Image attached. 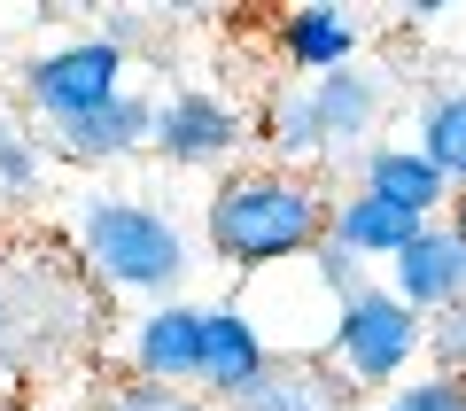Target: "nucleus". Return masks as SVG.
<instances>
[{"label": "nucleus", "instance_id": "nucleus-1", "mask_svg": "<svg viewBox=\"0 0 466 411\" xmlns=\"http://www.w3.org/2000/svg\"><path fill=\"white\" fill-rule=\"evenodd\" d=\"M109 349V296L55 226H0V404H32L94 373Z\"/></svg>", "mask_w": 466, "mask_h": 411}, {"label": "nucleus", "instance_id": "nucleus-2", "mask_svg": "<svg viewBox=\"0 0 466 411\" xmlns=\"http://www.w3.org/2000/svg\"><path fill=\"white\" fill-rule=\"evenodd\" d=\"M334 226V195L319 171H280V164H241L210 186L202 202V241L218 264H233L241 280L257 272H288L303 264Z\"/></svg>", "mask_w": 466, "mask_h": 411}, {"label": "nucleus", "instance_id": "nucleus-3", "mask_svg": "<svg viewBox=\"0 0 466 411\" xmlns=\"http://www.w3.org/2000/svg\"><path fill=\"white\" fill-rule=\"evenodd\" d=\"M70 241H78L86 272L101 280V296H140L148 311H156V303H179L187 272H195L179 217L156 210V202H140V195H94V202H78Z\"/></svg>", "mask_w": 466, "mask_h": 411}, {"label": "nucleus", "instance_id": "nucleus-4", "mask_svg": "<svg viewBox=\"0 0 466 411\" xmlns=\"http://www.w3.org/2000/svg\"><path fill=\"white\" fill-rule=\"evenodd\" d=\"M420 357H428V318H420L412 303H397L381 280L334 311L327 365H334V373H342L358 396H366V388H397Z\"/></svg>", "mask_w": 466, "mask_h": 411}, {"label": "nucleus", "instance_id": "nucleus-5", "mask_svg": "<svg viewBox=\"0 0 466 411\" xmlns=\"http://www.w3.org/2000/svg\"><path fill=\"white\" fill-rule=\"evenodd\" d=\"M116 94H125V47H109L101 32L63 39V47L32 55V70H24V101H32L55 132L78 125V116H94V109H109Z\"/></svg>", "mask_w": 466, "mask_h": 411}, {"label": "nucleus", "instance_id": "nucleus-6", "mask_svg": "<svg viewBox=\"0 0 466 411\" xmlns=\"http://www.w3.org/2000/svg\"><path fill=\"white\" fill-rule=\"evenodd\" d=\"M241 140H249L241 109H233L226 94H210V85H179V94L156 101L148 148L164 155V164H179V171H218L233 148H241Z\"/></svg>", "mask_w": 466, "mask_h": 411}, {"label": "nucleus", "instance_id": "nucleus-7", "mask_svg": "<svg viewBox=\"0 0 466 411\" xmlns=\"http://www.w3.org/2000/svg\"><path fill=\"white\" fill-rule=\"evenodd\" d=\"M272 334L257 326L241 303H210V326H202V380H195V396L210 411H226V404H241V396L257 388V380L272 373Z\"/></svg>", "mask_w": 466, "mask_h": 411}, {"label": "nucleus", "instance_id": "nucleus-8", "mask_svg": "<svg viewBox=\"0 0 466 411\" xmlns=\"http://www.w3.org/2000/svg\"><path fill=\"white\" fill-rule=\"evenodd\" d=\"M389 296L412 303L420 318H443L466 303V233L451 226V217H428V226L412 233V248H404L397 264H389Z\"/></svg>", "mask_w": 466, "mask_h": 411}, {"label": "nucleus", "instance_id": "nucleus-9", "mask_svg": "<svg viewBox=\"0 0 466 411\" xmlns=\"http://www.w3.org/2000/svg\"><path fill=\"white\" fill-rule=\"evenodd\" d=\"M202 303H156L125 326V373L133 380H164V388H195L202 380Z\"/></svg>", "mask_w": 466, "mask_h": 411}, {"label": "nucleus", "instance_id": "nucleus-10", "mask_svg": "<svg viewBox=\"0 0 466 411\" xmlns=\"http://www.w3.org/2000/svg\"><path fill=\"white\" fill-rule=\"evenodd\" d=\"M358 186L381 195V202H397V210H412V217H451V202H459L451 179L412 148V140H381V148H366V155H358Z\"/></svg>", "mask_w": 466, "mask_h": 411}, {"label": "nucleus", "instance_id": "nucleus-11", "mask_svg": "<svg viewBox=\"0 0 466 411\" xmlns=\"http://www.w3.org/2000/svg\"><path fill=\"white\" fill-rule=\"evenodd\" d=\"M280 63L303 70V85L350 70V63H358V16H350V8H327V0L288 8V16H280Z\"/></svg>", "mask_w": 466, "mask_h": 411}, {"label": "nucleus", "instance_id": "nucleus-12", "mask_svg": "<svg viewBox=\"0 0 466 411\" xmlns=\"http://www.w3.org/2000/svg\"><path fill=\"white\" fill-rule=\"evenodd\" d=\"M148 132H156V101L148 94H116L109 109H94V116L55 132V155L63 164H125V155L148 148Z\"/></svg>", "mask_w": 466, "mask_h": 411}, {"label": "nucleus", "instance_id": "nucleus-13", "mask_svg": "<svg viewBox=\"0 0 466 411\" xmlns=\"http://www.w3.org/2000/svg\"><path fill=\"white\" fill-rule=\"evenodd\" d=\"M311 101H319V125H327V155H366L373 125H381V109H389V85L373 78L366 63H350V70H334V78H319Z\"/></svg>", "mask_w": 466, "mask_h": 411}, {"label": "nucleus", "instance_id": "nucleus-14", "mask_svg": "<svg viewBox=\"0 0 466 411\" xmlns=\"http://www.w3.org/2000/svg\"><path fill=\"white\" fill-rule=\"evenodd\" d=\"M358 404H366V396L350 388L327 357H272V373L226 411H358Z\"/></svg>", "mask_w": 466, "mask_h": 411}, {"label": "nucleus", "instance_id": "nucleus-15", "mask_svg": "<svg viewBox=\"0 0 466 411\" xmlns=\"http://www.w3.org/2000/svg\"><path fill=\"white\" fill-rule=\"evenodd\" d=\"M420 226H428V217L397 210V202L366 195V186H350V195H334V226H327V241H342L350 256H366V264H397L404 248H412Z\"/></svg>", "mask_w": 466, "mask_h": 411}, {"label": "nucleus", "instance_id": "nucleus-16", "mask_svg": "<svg viewBox=\"0 0 466 411\" xmlns=\"http://www.w3.org/2000/svg\"><path fill=\"white\" fill-rule=\"evenodd\" d=\"M257 140L272 148L280 171H311L319 155H327V125H319L311 85H272L265 109H257Z\"/></svg>", "mask_w": 466, "mask_h": 411}, {"label": "nucleus", "instance_id": "nucleus-17", "mask_svg": "<svg viewBox=\"0 0 466 411\" xmlns=\"http://www.w3.org/2000/svg\"><path fill=\"white\" fill-rule=\"evenodd\" d=\"M412 148L451 179V195H466V85H443V94H428V109H420V140H412Z\"/></svg>", "mask_w": 466, "mask_h": 411}, {"label": "nucleus", "instance_id": "nucleus-18", "mask_svg": "<svg viewBox=\"0 0 466 411\" xmlns=\"http://www.w3.org/2000/svg\"><path fill=\"white\" fill-rule=\"evenodd\" d=\"M39 179H47V148H39L16 116H0V195H8V202H32Z\"/></svg>", "mask_w": 466, "mask_h": 411}, {"label": "nucleus", "instance_id": "nucleus-19", "mask_svg": "<svg viewBox=\"0 0 466 411\" xmlns=\"http://www.w3.org/2000/svg\"><path fill=\"white\" fill-rule=\"evenodd\" d=\"M94 411H210V404H202L195 388H164V380H133V373H125Z\"/></svg>", "mask_w": 466, "mask_h": 411}, {"label": "nucleus", "instance_id": "nucleus-20", "mask_svg": "<svg viewBox=\"0 0 466 411\" xmlns=\"http://www.w3.org/2000/svg\"><path fill=\"white\" fill-rule=\"evenodd\" d=\"M381 411H466V388L443 380V373H412L404 388L381 396Z\"/></svg>", "mask_w": 466, "mask_h": 411}, {"label": "nucleus", "instance_id": "nucleus-21", "mask_svg": "<svg viewBox=\"0 0 466 411\" xmlns=\"http://www.w3.org/2000/svg\"><path fill=\"white\" fill-rule=\"evenodd\" d=\"M428 357H435V373H443V380H459V388H466V303H459V311H443V318H428Z\"/></svg>", "mask_w": 466, "mask_h": 411}, {"label": "nucleus", "instance_id": "nucleus-22", "mask_svg": "<svg viewBox=\"0 0 466 411\" xmlns=\"http://www.w3.org/2000/svg\"><path fill=\"white\" fill-rule=\"evenodd\" d=\"M101 39H109V47H125V55H133L140 39H148V16H140V8H109V16H101Z\"/></svg>", "mask_w": 466, "mask_h": 411}, {"label": "nucleus", "instance_id": "nucleus-23", "mask_svg": "<svg viewBox=\"0 0 466 411\" xmlns=\"http://www.w3.org/2000/svg\"><path fill=\"white\" fill-rule=\"evenodd\" d=\"M451 226H459V233H466V195H459V202H451Z\"/></svg>", "mask_w": 466, "mask_h": 411}]
</instances>
